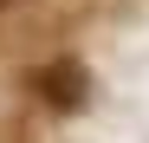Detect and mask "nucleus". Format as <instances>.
<instances>
[{
	"label": "nucleus",
	"instance_id": "2",
	"mask_svg": "<svg viewBox=\"0 0 149 143\" xmlns=\"http://www.w3.org/2000/svg\"><path fill=\"white\" fill-rule=\"evenodd\" d=\"M0 143H19V137H0Z\"/></svg>",
	"mask_w": 149,
	"mask_h": 143
},
{
	"label": "nucleus",
	"instance_id": "3",
	"mask_svg": "<svg viewBox=\"0 0 149 143\" xmlns=\"http://www.w3.org/2000/svg\"><path fill=\"white\" fill-rule=\"evenodd\" d=\"M0 13H7V0H0Z\"/></svg>",
	"mask_w": 149,
	"mask_h": 143
},
{
	"label": "nucleus",
	"instance_id": "1",
	"mask_svg": "<svg viewBox=\"0 0 149 143\" xmlns=\"http://www.w3.org/2000/svg\"><path fill=\"white\" fill-rule=\"evenodd\" d=\"M26 91H33L45 111H78L84 91H91V72H84L78 59H45V65H33Z\"/></svg>",
	"mask_w": 149,
	"mask_h": 143
}]
</instances>
